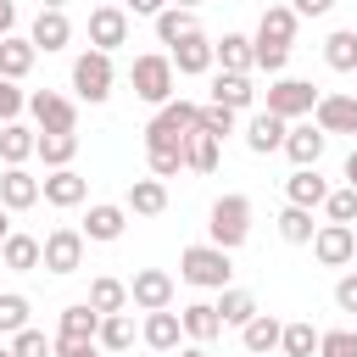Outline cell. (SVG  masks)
Here are the masks:
<instances>
[{
	"label": "cell",
	"mask_w": 357,
	"mask_h": 357,
	"mask_svg": "<svg viewBox=\"0 0 357 357\" xmlns=\"http://www.w3.org/2000/svg\"><path fill=\"white\" fill-rule=\"evenodd\" d=\"M195 100H184V95H173V100H162L156 106V117L145 123V151H173V156H184V139H190V128H195Z\"/></svg>",
	"instance_id": "cell-1"
},
{
	"label": "cell",
	"mask_w": 357,
	"mask_h": 357,
	"mask_svg": "<svg viewBox=\"0 0 357 357\" xmlns=\"http://www.w3.org/2000/svg\"><path fill=\"white\" fill-rule=\"evenodd\" d=\"M178 279L184 284H195V290H223L229 279H234V262H229V251L223 245H184L178 251Z\"/></svg>",
	"instance_id": "cell-2"
},
{
	"label": "cell",
	"mask_w": 357,
	"mask_h": 357,
	"mask_svg": "<svg viewBox=\"0 0 357 357\" xmlns=\"http://www.w3.org/2000/svg\"><path fill=\"white\" fill-rule=\"evenodd\" d=\"M128 84H134V95H139L145 106H162V100H173V89H178L173 56H167V50H145V56H134V67H128Z\"/></svg>",
	"instance_id": "cell-3"
},
{
	"label": "cell",
	"mask_w": 357,
	"mask_h": 357,
	"mask_svg": "<svg viewBox=\"0 0 357 357\" xmlns=\"http://www.w3.org/2000/svg\"><path fill=\"white\" fill-rule=\"evenodd\" d=\"M206 234H212V245H223V251H240L245 240H251V201L245 195H218L212 201V212H206Z\"/></svg>",
	"instance_id": "cell-4"
},
{
	"label": "cell",
	"mask_w": 357,
	"mask_h": 357,
	"mask_svg": "<svg viewBox=\"0 0 357 357\" xmlns=\"http://www.w3.org/2000/svg\"><path fill=\"white\" fill-rule=\"evenodd\" d=\"M112 84H117V67H112L106 50H78L73 56V89H78V100H89V106L112 100Z\"/></svg>",
	"instance_id": "cell-5"
},
{
	"label": "cell",
	"mask_w": 357,
	"mask_h": 357,
	"mask_svg": "<svg viewBox=\"0 0 357 357\" xmlns=\"http://www.w3.org/2000/svg\"><path fill=\"white\" fill-rule=\"evenodd\" d=\"M28 117L39 134H78V106L61 89H33L28 95Z\"/></svg>",
	"instance_id": "cell-6"
},
{
	"label": "cell",
	"mask_w": 357,
	"mask_h": 357,
	"mask_svg": "<svg viewBox=\"0 0 357 357\" xmlns=\"http://www.w3.org/2000/svg\"><path fill=\"white\" fill-rule=\"evenodd\" d=\"M84 245H89V240H84L78 229H67V223H61V229H50V234L39 240V268H50L56 279H67V273H78V268H84Z\"/></svg>",
	"instance_id": "cell-7"
},
{
	"label": "cell",
	"mask_w": 357,
	"mask_h": 357,
	"mask_svg": "<svg viewBox=\"0 0 357 357\" xmlns=\"http://www.w3.org/2000/svg\"><path fill=\"white\" fill-rule=\"evenodd\" d=\"M318 95H324V89H312L307 78H273V84H268V112L284 117V123H301V117H312Z\"/></svg>",
	"instance_id": "cell-8"
},
{
	"label": "cell",
	"mask_w": 357,
	"mask_h": 357,
	"mask_svg": "<svg viewBox=\"0 0 357 357\" xmlns=\"http://www.w3.org/2000/svg\"><path fill=\"white\" fill-rule=\"evenodd\" d=\"M307 245H312V257H318L324 268H346V262L357 257V234H351V223H318Z\"/></svg>",
	"instance_id": "cell-9"
},
{
	"label": "cell",
	"mask_w": 357,
	"mask_h": 357,
	"mask_svg": "<svg viewBox=\"0 0 357 357\" xmlns=\"http://www.w3.org/2000/svg\"><path fill=\"white\" fill-rule=\"evenodd\" d=\"M128 307H139V312L173 307V273H167V268H134V279H128Z\"/></svg>",
	"instance_id": "cell-10"
},
{
	"label": "cell",
	"mask_w": 357,
	"mask_h": 357,
	"mask_svg": "<svg viewBox=\"0 0 357 357\" xmlns=\"http://www.w3.org/2000/svg\"><path fill=\"white\" fill-rule=\"evenodd\" d=\"M324 145H329V134L307 117V123H290V128H284V145H279V151H284L296 167H318V162H324Z\"/></svg>",
	"instance_id": "cell-11"
},
{
	"label": "cell",
	"mask_w": 357,
	"mask_h": 357,
	"mask_svg": "<svg viewBox=\"0 0 357 357\" xmlns=\"http://www.w3.org/2000/svg\"><path fill=\"white\" fill-rule=\"evenodd\" d=\"M39 201H50V206H84L89 201V178L84 173H73V167H50L45 178H39Z\"/></svg>",
	"instance_id": "cell-12"
},
{
	"label": "cell",
	"mask_w": 357,
	"mask_h": 357,
	"mask_svg": "<svg viewBox=\"0 0 357 357\" xmlns=\"http://www.w3.org/2000/svg\"><path fill=\"white\" fill-rule=\"evenodd\" d=\"M123 229H128V206H117V201H95V206L84 212V223H78V234L95 240V245L123 240Z\"/></svg>",
	"instance_id": "cell-13"
},
{
	"label": "cell",
	"mask_w": 357,
	"mask_h": 357,
	"mask_svg": "<svg viewBox=\"0 0 357 357\" xmlns=\"http://www.w3.org/2000/svg\"><path fill=\"white\" fill-rule=\"evenodd\" d=\"M117 45H128V11L123 6H95L89 11V50H117Z\"/></svg>",
	"instance_id": "cell-14"
},
{
	"label": "cell",
	"mask_w": 357,
	"mask_h": 357,
	"mask_svg": "<svg viewBox=\"0 0 357 357\" xmlns=\"http://www.w3.org/2000/svg\"><path fill=\"white\" fill-rule=\"evenodd\" d=\"M167 56H173V73H184V78H201V73H212L218 61H212V39L195 28V33H184L178 45H167Z\"/></svg>",
	"instance_id": "cell-15"
},
{
	"label": "cell",
	"mask_w": 357,
	"mask_h": 357,
	"mask_svg": "<svg viewBox=\"0 0 357 357\" xmlns=\"http://www.w3.org/2000/svg\"><path fill=\"white\" fill-rule=\"evenodd\" d=\"M312 123L324 128V134H357V95H318V106H312Z\"/></svg>",
	"instance_id": "cell-16"
},
{
	"label": "cell",
	"mask_w": 357,
	"mask_h": 357,
	"mask_svg": "<svg viewBox=\"0 0 357 357\" xmlns=\"http://www.w3.org/2000/svg\"><path fill=\"white\" fill-rule=\"evenodd\" d=\"M28 39H33V50H67L73 45V22H67V11H50V6H39V17H33V28H28Z\"/></svg>",
	"instance_id": "cell-17"
},
{
	"label": "cell",
	"mask_w": 357,
	"mask_h": 357,
	"mask_svg": "<svg viewBox=\"0 0 357 357\" xmlns=\"http://www.w3.org/2000/svg\"><path fill=\"white\" fill-rule=\"evenodd\" d=\"M212 100L218 106H229V112H251L257 106V84H251V73H212Z\"/></svg>",
	"instance_id": "cell-18"
},
{
	"label": "cell",
	"mask_w": 357,
	"mask_h": 357,
	"mask_svg": "<svg viewBox=\"0 0 357 357\" xmlns=\"http://www.w3.org/2000/svg\"><path fill=\"white\" fill-rule=\"evenodd\" d=\"M0 206H6V212L39 206V178H33L28 167H6V173H0Z\"/></svg>",
	"instance_id": "cell-19"
},
{
	"label": "cell",
	"mask_w": 357,
	"mask_h": 357,
	"mask_svg": "<svg viewBox=\"0 0 357 357\" xmlns=\"http://www.w3.org/2000/svg\"><path fill=\"white\" fill-rule=\"evenodd\" d=\"M178 324H184V340H195V346H212V340L223 335V318H218L212 301H190V307H178Z\"/></svg>",
	"instance_id": "cell-20"
},
{
	"label": "cell",
	"mask_w": 357,
	"mask_h": 357,
	"mask_svg": "<svg viewBox=\"0 0 357 357\" xmlns=\"http://www.w3.org/2000/svg\"><path fill=\"white\" fill-rule=\"evenodd\" d=\"M139 335H145V346H151V351H178L184 324H178V312H173V307H156V312H145Z\"/></svg>",
	"instance_id": "cell-21"
},
{
	"label": "cell",
	"mask_w": 357,
	"mask_h": 357,
	"mask_svg": "<svg viewBox=\"0 0 357 357\" xmlns=\"http://www.w3.org/2000/svg\"><path fill=\"white\" fill-rule=\"evenodd\" d=\"M279 329H284V324H279L273 312H262V307H257V312L240 324V346H245L251 357H268V351H279Z\"/></svg>",
	"instance_id": "cell-22"
},
{
	"label": "cell",
	"mask_w": 357,
	"mask_h": 357,
	"mask_svg": "<svg viewBox=\"0 0 357 357\" xmlns=\"http://www.w3.org/2000/svg\"><path fill=\"white\" fill-rule=\"evenodd\" d=\"M284 128H290V123L262 106V112H251V123H245V145H251L257 156H273V151L284 145Z\"/></svg>",
	"instance_id": "cell-23"
},
{
	"label": "cell",
	"mask_w": 357,
	"mask_h": 357,
	"mask_svg": "<svg viewBox=\"0 0 357 357\" xmlns=\"http://www.w3.org/2000/svg\"><path fill=\"white\" fill-rule=\"evenodd\" d=\"M123 206L134 218H162L167 212V178H134L128 195H123Z\"/></svg>",
	"instance_id": "cell-24"
},
{
	"label": "cell",
	"mask_w": 357,
	"mask_h": 357,
	"mask_svg": "<svg viewBox=\"0 0 357 357\" xmlns=\"http://www.w3.org/2000/svg\"><path fill=\"white\" fill-rule=\"evenodd\" d=\"M33 61H39V50H33V39L28 33H6L0 39V78H28L33 73Z\"/></svg>",
	"instance_id": "cell-25"
},
{
	"label": "cell",
	"mask_w": 357,
	"mask_h": 357,
	"mask_svg": "<svg viewBox=\"0 0 357 357\" xmlns=\"http://www.w3.org/2000/svg\"><path fill=\"white\" fill-rule=\"evenodd\" d=\"M284 195H290V206H324V195H329V178L318 173V167H296L290 178H284Z\"/></svg>",
	"instance_id": "cell-26"
},
{
	"label": "cell",
	"mask_w": 357,
	"mask_h": 357,
	"mask_svg": "<svg viewBox=\"0 0 357 357\" xmlns=\"http://www.w3.org/2000/svg\"><path fill=\"white\" fill-rule=\"evenodd\" d=\"M33 139H39V128H28L22 117L17 123H0V162L6 167H22L33 156Z\"/></svg>",
	"instance_id": "cell-27"
},
{
	"label": "cell",
	"mask_w": 357,
	"mask_h": 357,
	"mask_svg": "<svg viewBox=\"0 0 357 357\" xmlns=\"http://www.w3.org/2000/svg\"><path fill=\"white\" fill-rule=\"evenodd\" d=\"M296 28H301V17H296L290 6H268L251 39H268V45H296Z\"/></svg>",
	"instance_id": "cell-28"
},
{
	"label": "cell",
	"mask_w": 357,
	"mask_h": 357,
	"mask_svg": "<svg viewBox=\"0 0 357 357\" xmlns=\"http://www.w3.org/2000/svg\"><path fill=\"white\" fill-rule=\"evenodd\" d=\"M218 162H223V139L190 128V139H184V167H190V173H218Z\"/></svg>",
	"instance_id": "cell-29"
},
{
	"label": "cell",
	"mask_w": 357,
	"mask_h": 357,
	"mask_svg": "<svg viewBox=\"0 0 357 357\" xmlns=\"http://www.w3.org/2000/svg\"><path fill=\"white\" fill-rule=\"evenodd\" d=\"M0 268H11V273H33V268H39V240L11 229V234L0 240Z\"/></svg>",
	"instance_id": "cell-30"
},
{
	"label": "cell",
	"mask_w": 357,
	"mask_h": 357,
	"mask_svg": "<svg viewBox=\"0 0 357 357\" xmlns=\"http://www.w3.org/2000/svg\"><path fill=\"white\" fill-rule=\"evenodd\" d=\"M151 28H156V39H162V45H178V39H184V33H195L201 22H195V11H190V6H162V11L151 17Z\"/></svg>",
	"instance_id": "cell-31"
},
{
	"label": "cell",
	"mask_w": 357,
	"mask_h": 357,
	"mask_svg": "<svg viewBox=\"0 0 357 357\" xmlns=\"http://www.w3.org/2000/svg\"><path fill=\"white\" fill-rule=\"evenodd\" d=\"M89 307H95V312H128V279L95 273V279H89Z\"/></svg>",
	"instance_id": "cell-32"
},
{
	"label": "cell",
	"mask_w": 357,
	"mask_h": 357,
	"mask_svg": "<svg viewBox=\"0 0 357 357\" xmlns=\"http://www.w3.org/2000/svg\"><path fill=\"white\" fill-rule=\"evenodd\" d=\"M212 61H218L223 73H251V39H245V33L212 39Z\"/></svg>",
	"instance_id": "cell-33"
},
{
	"label": "cell",
	"mask_w": 357,
	"mask_h": 357,
	"mask_svg": "<svg viewBox=\"0 0 357 357\" xmlns=\"http://www.w3.org/2000/svg\"><path fill=\"white\" fill-rule=\"evenodd\" d=\"M95 329H100V312L89 301L61 307V318H56V335H73V340H95Z\"/></svg>",
	"instance_id": "cell-34"
},
{
	"label": "cell",
	"mask_w": 357,
	"mask_h": 357,
	"mask_svg": "<svg viewBox=\"0 0 357 357\" xmlns=\"http://www.w3.org/2000/svg\"><path fill=\"white\" fill-rule=\"evenodd\" d=\"M95 346H100V351H128V346H134V318H128V312H100Z\"/></svg>",
	"instance_id": "cell-35"
},
{
	"label": "cell",
	"mask_w": 357,
	"mask_h": 357,
	"mask_svg": "<svg viewBox=\"0 0 357 357\" xmlns=\"http://www.w3.org/2000/svg\"><path fill=\"white\" fill-rule=\"evenodd\" d=\"M33 156H39L45 167H73V156H78V134H39V139H33Z\"/></svg>",
	"instance_id": "cell-36"
},
{
	"label": "cell",
	"mask_w": 357,
	"mask_h": 357,
	"mask_svg": "<svg viewBox=\"0 0 357 357\" xmlns=\"http://www.w3.org/2000/svg\"><path fill=\"white\" fill-rule=\"evenodd\" d=\"M324 61H329L335 73H357V28H335V33L324 39Z\"/></svg>",
	"instance_id": "cell-37"
},
{
	"label": "cell",
	"mask_w": 357,
	"mask_h": 357,
	"mask_svg": "<svg viewBox=\"0 0 357 357\" xmlns=\"http://www.w3.org/2000/svg\"><path fill=\"white\" fill-rule=\"evenodd\" d=\"M212 307H218V318H223V324H234V329H240V324L257 312V296H251V290H234V284H223Z\"/></svg>",
	"instance_id": "cell-38"
},
{
	"label": "cell",
	"mask_w": 357,
	"mask_h": 357,
	"mask_svg": "<svg viewBox=\"0 0 357 357\" xmlns=\"http://www.w3.org/2000/svg\"><path fill=\"white\" fill-rule=\"evenodd\" d=\"M279 351L284 357H318V329L301 318V324H284L279 329Z\"/></svg>",
	"instance_id": "cell-39"
},
{
	"label": "cell",
	"mask_w": 357,
	"mask_h": 357,
	"mask_svg": "<svg viewBox=\"0 0 357 357\" xmlns=\"http://www.w3.org/2000/svg\"><path fill=\"white\" fill-rule=\"evenodd\" d=\"M312 229H318V223H312V212H307V206H284V212H279V240L307 245V240H312Z\"/></svg>",
	"instance_id": "cell-40"
},
{
	"label": "cell",
	"mask_w": 357,
	"mask_h": 357,
	"mask_svg": "<svg viewBox=\"0 0 357 357\" xmlns=\"http://www.w3.org/2000/svg\"><path fill=\"white\" fill-rule=\"evenodd\" d=\"M234 117H240V112H229V106L206 100V106L195 112V128H201V134H212V139H223V134H234Z\"/></svg>",
	"instance_id": "cell-41"
},
{
	"label": "cell",
	"mask_w": 357,
	"mask_h": 357,
	"mask_svg": "<svg viewBox=\"0 0 357 357\" xmlns=\"http://www.w3.org/2000/svg\"><path fill=\"white\" fill-rule=\"evenodd\" d=\"M28 312H33V307H28L22 290H0V335H17V329L28 324Z\"/></svg>",
	"instance_id": "cell-42"
},
{
	"label": "cell",
	"mask_w": 357,
	"mask_h": 357,
	"mask_svg": "<svg viewBox=\"0 0 357 357\" xmlns=\"http://www.w3.org/2000/svg\"><path fill=\"white\" fill-rule=\"evenodd\" d=\"M324 218H329V223H357V190H351V184L329 190V195H324Z\"/></svg>",
	"instance_id": "cell-43"
},
{
	"label": "cell",
	"mask_w": 357,
	"mask_h": 357,
	"mask_svg": "<svg viewBox=\"0 0 357 357\" xmlns=\"http://www.w3.org/2000/svg\"><path fill=\"white\" fill-rule=\"evenodd\" d=\"M50 346H56V340H50L45 329H33V324H22V329L11 335V357H50Z\"/></svg>",
	"instance_id": "cell-44"
},
{
	"label": "cell",
	"mask_w": 357,
	"mask_h": 357,
	"mask_svg": "<svg viewBox=\"0 0 357 357\" xmlns=\"http://www.w3.org/2000/svg\"><path fill=\"white\" fill-rule=\"evenodd\" d=\"M318 357H357V329H318Z\"/></svg>",
	"instance_id": "cell-45"
},
{
	"label": "cell",
	"mask_w": 357,
	"mask_h": 357,
	"mask_svg": "<svg viewBox=\"0 0 357 357\" xmlns=\"http://www.w3.org/2000/svg\"><path fill=\"white\" fill-rule=\"evenodd\" d=\"M284 61H290V45L251 39V67H262V73H284Z\"/></svg>",
	"instance_id": "cell-46"
},
{
	"label": "cell",
	"mask_w": 357,
	"mask_h": 357,
	"mask_svg": "<svg viewBox=\"0 0 357 357\" xmlns=\"http://www.w3.org/2000/svg\"><path fill=\"white\" fill-rule=\"evenodd\" d=\"M28 112V95L17 89V78H0V123H17Z\"/></svg>",
	"instance_id": "cell-47"
},
{
	"label": "cell",
	"mask_w": 357,
	"mask_h": 357,
	"mask_svg": "<svg viewBox=\"0 0 357 357\" xmlns=\"http://www.w3.org/2000/svg\"><path fill=\"white\" fill-rule=\"evenodd\" d=\"M50 357H106L95 340H73V335H56V346H50Z\"/></svg>",
	"instance_id": "cell-48"
},
{
	"label": "cell",
	"mask_w": 357,
	"mask_h": 357,
	"mask_svg": "<svg viewBox=\"0 0 357 357\" xmlns=\"http://www.w3.org/2000/svg\"><path fill=\"white\" fill-rule=\"evenodd\" d=\"M335 307L340 312H357V273H340L335 279Z\"/></svg>",
	"instance_id": "cell-49"
},
{
	"label": "cell",
	"mask_w": 357,
	"mask_h": 357,
	"mask_svg": "<svg viewBox=\"0 0 357 357\" xmlns=\"http://www.w3.org/2000/svg\"><path fill=\"white\" fill-rule=\"evenodd\" d=\"M290 11H296V17H329L335 0H290Z\"/></svg>",
	"instance_id": "cell-50"
},
{
	"label": "cell",
	"mask_w": 357,
	"mask_h": 357,
	"mask_svg": "<svg viewBox=\"0 0 357 357\" xmlns=\"http://www.w3.org/2000/svg\"><path fill=\"white\" fill-rule=\"evenodd\" d=\"M162 6H167V0H123V11H128V17H156Z\"/></svg>",
	"instance_id": "cell-51"
},
{
	"label": "cell",
	"mask_w": 357,
	"mask_h": 357,
	"mask_svg": "<svg viewBox=\"0 0 357 357\" xmlns=\"http://www.w3.org/2000/svg\"><path fill=\"white\" fill-rule=\"evenodd\" d=\"M6 33H17V6H11V0H0V39H6Z\"/></svg>",
	"instance_id": "cell-52"
},
{
	"label": "cell",
	"mask_w": 357,
	"mask_h": 357,
	"mask_svg": "<svg viewBox=\"0 0 357 357\" xmlns=\"http://www.w3.org/2000/svg\"><path fill=\"white\" fill-rule=\"evenodd\" d=\"M346 184H351V190H357V151H351V156H346Z\"/></svg>",
	"instance_id": "cell-53"
},
{
	"label": "cell",
	"mask_w": 357,
	"mask_h": 357,
	"mask_svg": "<svg viewBox=\"0 0 357 357\" xmlns=\"http://www.w3.org/2000/svg\"><path fill=\"white\" fill-rule=\"evenodd\" d=\"M178 357H212V351H206V346H195V340H190V346H178Z\"/></svg>",
	"instance_id": "cell-54"
},
{
	"label": "cell",
	"mask_w": 357,
	"mask_h": 357,
	"mask_svg": "<svg viewBox=\"0 0 357 357\" xmlns=\"http://www.w3.org/2000/svg\"><path fill=\"white\" fill-rule=\"evenodd\" d=\"M6 234H11V212L0 206V240H6Z\"/></svg>",
	"instance_id": "cell-55"
},
{
	"label": "cell",
	"mask_w": 357,
	"mask_h": 357,
	"mask_svg": "<svg viewBox=\"0 0 357 357\" xmlns=\"http://www.w3.org/2000/svg\"><path fill=\"white\" fill-rule=\"evenodd\" d=\"M39 6H50V11H67V0H39Z\"/></svg>",
	"instance_id": "cell-56"
},
{
	"label": "cell",
	"mask_w": 357,
	"mask_h": 357,
	"mask_svg": "<svg viewBox=\"0 0 357 357\" xmlns=\"http://www.w3.org/2000/svg\"><path fill=\"white\" fill-rule=\"evenodd\" d=\"M167 6H190V11H195V6H201V0H167Z\"/></svg>",
	"instance_id": "cell-57"
},
{
	"label": "cell",
	"mask_w": 357,
	"mask_h": 357,
	"mask_svg": "<svg viewBox=\"0 0 357 357\" xmlns=\"http://www.w3.org/2000/svg\"><path fill=\"white\" fill-rule=\"evenodd\" d=\"M0 357H11V346H0Z\"/></svg>",
	"instance_id": "cell-58"
},
{
	"label": "cell",
	"mask_w": 357,
	"mask_h": 357,
	"mask_svg": "<svg viewBox=\"0 0 357 357\" xmlns=\"http://www.w3.org/2000/svg\"><path fill=\"white\" fill-rule=\"evenodd\" d=\"M245 357H251V351H245Z\"/></svg>",
	"instance_id": "cell-59"
},
{
	"label": "cell",
	"mask_w": 357,
	"mask_h": 357,
	"mask_svg": "<svg viewBox=\"0 0 357 357\" xmlns=\"http://www.w3.org/2000/svg\"><path fill=\"white\" fill-rule=\"evenodd\" d=\"M351 234H357V229H351Z\"/></svg>",
	"instance_id": "cell-60"
}]
</instances>
